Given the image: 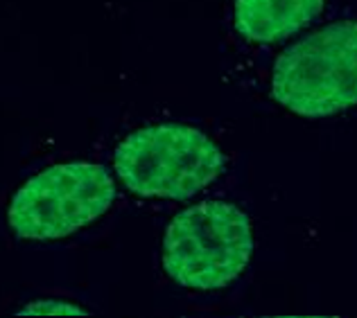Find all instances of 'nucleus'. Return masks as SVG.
<instances>
[{
	"instance_id": "nucleus-1",
	"label": "nucleus",
	"mask_w": 357,
	"mask_h": 318,
	"mask_svg": "<svg viewBox=\"0 0 357 318\" xmlns=\"http://www.w3.org/2000/svg\"><path fill=\"white\" fill-rule=\"evenodd\" d=\"M271 95L296 116L326 118L357 104V23L340 21L280 54Z\"/></svg>"
},
{
	"instance_id": "nucleus-2",
	"label": "nucleus",
	"mask_w": 357,
	"mask_h": 318,
	"mask_svg": "<svg viewBox=\"0 0 357 318\" xmlns=\"http://www.w3.org/2000/svg\"><path fill=\"white\" fill-rule=\"evenodd\" d=\"M253 235L249 217L224 201H204L178 212L163 237V269L178 285L222 289L249 264Z\"/></svg>"
},
{
	"instance_id": "nucleus-3",
	"label": "nucleus",
	"mask_w": 357,
	"mask_h": 318,
	"mask_svg": "<svg viewBox=\"0 0 357 318\" xmlns=\"http://www.w3.org/2000/svg\"><path fill=\"white\" fill-rule=\"evenodd\" d=\"M120 181L140 196L190 199L224 170V154L188 125H152L129 134L114 156Z\"/></svg>"
},
{
	"instance_id": "nucleus-4",
	"label": "nucleus",
	"mask_w": 357,
	"mask_h": 318,
	"mask_svg": "<svg viewBox=\"0 0 357 318\" xmlns=\"http://www.w3.org/2000/svg\"><path fill=\"white\" fill-rule=\"evenodd\" d=\"M116 183L102 165L61 163L23 183L9 203V226L21 239H59L102 217Z\"/></svg>"
},
{
	"instance_id": "nucleus-5",
	"label": "nucleus",
	"mask_w": 357,
	"mask_h": 318,
	"mask_svg": "<svg viewBox=\"0 0 357 318\" xmlns=\"http://www.w3.org/2000/svg\"><path fill=\"white\" fill-rule=\"evenodd\" d=\"M326 0H236V27L249 41L274 43L321 14Z\"/></svg>"
},
{
	"instance_id": "nucleus-6",
	"label": "nucleus",
	"mask_w": 357,
	"mask_h": 318,
	"mask_svg": "<svg viewBox=\"0 0 357 318\" xmlns=\"http://www.w3.org/2000/svg\"><path fill=\"white\" fill-rule=\"evenodd\" d=\"M21 314H39V316H52V314H84L82 307L70 305V303H61V301H39L27 305Z\"/></svg>"
}]
</instances>
